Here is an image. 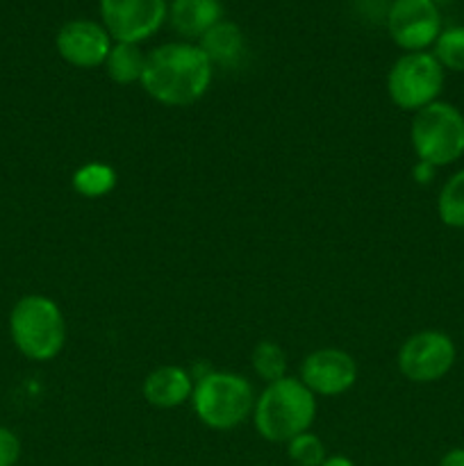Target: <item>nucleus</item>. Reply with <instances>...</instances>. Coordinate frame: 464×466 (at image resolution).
Returning a JSON list of instances; mask_svg holds the SVG:
<instances>
[{
  "label": "nucleus",
  "instance_id": "f257e3e1",
  "mask_svg": "<svg viewBox=\"0 0 464 466\" xmlns=\"http://www.w3.org/2000/svg\"><path fill=\"white\" fill-rule=\"evenodd\" d=\"M212 66L200 46L164 44L146 55L141 86L157 103L187 107L207 94Z\"/></svg>",
  "mask_w": 464,
  "mask_h": 466
},
{
  "label": "nucleus",
  "instance_id": "f03ea898",
  "mask_svg": "<svg viewBox=\"0 0 464 466\" xmlns=\"http://www.w3.org/2000/svg\"><path fill=\"white\" fill-rule=\"evenodd\" d=\"M255 428L273 444H287L309 431L317 417V399L298 378L271 382L255 403Z\"/></svg>",
  "mask_w": 464,
  "mask_h": 466
},
{
  "label": "nucleus",
  "instance_id": "7ed1b4c3",
  "mask_svg": "<svg viewBox=\"0 0 464 466\" xmlns=\"http://www.w3.org/2000/svg\"><path fill=\"white\" fill-rule=\"evenodd\" d=\"M9 332L16 349L35 362L57 358L66 341V321L57 303L45 296H25L9 314Z\"/></svg>",
  "mask_w": 464,
  "mask_h": 466
},
{
  "label": "nucleus",
  "instance_id": "20e7f679",
  "mask_svg": "<svg viewBox=\"0 0 464 466\" xmlns=\"http://www.w3.org/2000/svg\"><path fill=\"white\" fill-rule=\"evenodd\" d=\"M194 412L212 431H232L255 408L253 387L244 376L226 371L207 373L191 394Z\"/></svg>",
  "mask_w": 464,
  "mask_h": 466
},
{
  "label": "nucleus",
  "instance_id": "39448f33",
  "mask_svg": "<svg viewBox=\"0 0 464 466\" xmlns=\"http://www.w3.org/2000/svg\"><path fill=\"white\" fill-rule=\"evenodd\" d=\"M409 137L421 164L430 168L453 164L464 155V114L435 100L414 114Z\"/></svg>",
  "mask_w": 464,
  "mask_h": 466
},
{
  "label": "nucleus",
  "instance_id": "423d86ee",
  "mask_svg": "<svg viewBox=\"0 0 464 466\" xmlns=\"http://www.w3.org/2000/svg\"><path fill=\"white\" fill-rule=\"evenodd\" d=\"M444 89V66L432 53H408L391 66L387 91L396 107L419 112L437 100Z\"/></svg>",
  "mask_w": 464,
  "mask_h": 466
},
{
  "label": "nucleus",
  "instance_id": "0eeeda50",
  "mask_svg": "<svg viewBox=\"0 0 464 466\" xmlns=\"http://www.w3.org/2000/svg\"><path fill=\"white\" fill-rule=\"evenodd\" d=\"M455 362V344L449 335L423 330L405 339L398 350V369L412 382L441 380Z\"/></svg>",
  "mask_w": 464,
  "mask_h": 466
},
{
  "label": "nucleus",
  "instance_id": "6e6552de",
  "mask_svg": "<svg viewBox=\"0 0 464 466\" xmlns=\"http://www.w3.org/2000/svg\"><path fill=\"white\" fill-rule=\"evenodd\" d=\"M105 30L116 44H139L148 39L166 18V0H100Z\"/></svg>",
  "mask_w": 464,
  "mask_h": 466
},
{
  "label": "nucleus",
  "instance_id": "1a4fd4ad",
  "mask_svg": "<svg viewBox=\"0 0 464 466\" xmlns=\"http://www.w3.org/2000/svg\"><path fill=\"white\" fill-rule=\"evenodd\" d=\"M389 35L400 48L421 53L441 35V14L435 0H394L387 14Z\"/></svg>",
  "mask_w": 464,
  "mask_h": 466
},
{
  "label": "nucleus",
  "instance_id": "9d476101",
  "mask_svg": "<svg viewBox=\"0 0 464 466\" xmlns=\"http://www.w3.org/2000/svg\"><path fill=\"white\" fill-rule=\"evenodd\" d=\"M358 380V364L339 349H321L308 355L300 367V382L312 394L339 396Z\"/></svg>",
  "mask_w": 464,
  "mask_h": 466
},
{
  "label": "nucleus",
  "instance_id": "9b49d317",
  "mask_svg": "<svg viewBox=\"0 0 464 466\" xmlns=\"http://www.w3.org/2000/svg\"><path fill=\"white\" fill-rule=\"evenodd\" d=\"M57 50L62 59L80 68L105 64L112 50V36L94 21H68L57 32Z\"/></svg>",
  "mask_w": 464,
  "mask_h": 466
},
{
  "label": "nucleus",
  "instance_id": "f8f14e48",
  "mask_svg": "<svg viewBox=\"0 0 464 466\" xmlns=\"http://www.w3.org/2000/svg\"><path fill=\"white\" fill-rule=\"evenodd\" d=\"M194 394L189 373L180 367H159L144 380V399L159 410L177 408Z\"/></svg>",
  "mask_w": 464,
  "mask_h": 466
},
{
  "label": "nucleus",
  "instance_id": "ddd939ff",
  "mask_svg": "<svg viewBox=\"0 0 464 466\" xmlns=\"http://www.w3.org/2000/svg\"><path fill=\"white\" fill-rule=\"evenodd\" d=\"M173 30L187 39L203 36L223 18L221 0H173L168 7Z\"/></svg>",
  "mask_w": 464,
  "mask_h": 466
},
{
  "label": "nucleus",
  "instance_id": "4468645a",
  "mask_svg": "<svg viewBox=\"0 0 464 466\" xmlns=\"http://www.w3.org/2000/svg\"><path fill=\"white\" fill-rule=\"evenodd\" d=\"M200 50L212 64H232L244 50V36L235 23L218 21L212 30L200 36Z\"/></svg>",
  "mask_w": 464,
  "mask_h": 466
},
{
  "label": "nucleus",
  "instance_id": "2eb2a0df",
  "mask_svg": "<svg viewBox=\"0 0 464 466\" xmlns=\"http://www.w3.org/2000/svg\"><path fill=\"white\" fill-rule=\"evenodd\" d=\"M109 77L118 85H132V82H141L146 66V55L136 44H116L109 50L107 59H105Z\"/></svg>",
  "mask_w": 464,
  "mask_h": 466
},
{
  "label": "nucleus",
  "instance_id": "dca6fc26",
  "mask_svg": "<svg viewBox=\"0 0 464 466\" xmlns=\"http://www.w3.org/2000/svg\"><path fill=\"white\" fill-rule=\"evenodd\" d=\"M116 185V173L107 164L91 162L73 173V189L85 198H100Z\"/></svg>",
  "mask_w": 464,
  "mask_h": 466
},
{
  "label": "nucleus",
  "instance_id": "f3484780",
  "mask_svg": "<svg viewBox=\"0 0 464 466\" xmlns=\"http://www.w3.org/2000/svg\"><path fill=\"white\" fill-rule=\"evenodd\" d=\"M437 209H439V218L446 226L464 228V168L441 187Z\"/></svg>",
  "mask_w": 464,
  "mask_h": 466
},
{
  "label": "nucleus",
  "instance_id": "a211bd4d",
  "mask_svg": "<svg viewBox=\"0 0 464 466\" xmlns=\"http://www.w3.org/2000/svg\"><path fill=\"white\" fill-rule=\"evenodd\" d=\"M253 367L259 378L271 385V382L287 378V355L273 341H259L253 350Z\"/></svg>",
  "mask_w": 464,
  "mask_h": 466
},
{
  "label": "nucleus",
  "instance_id": "6ab92c4d",
  "mask_svg": "<svg viewBox=\"0 0 464 466\" xmlns=\"http://www.w3.org/2000/svg\"><path fill=\"white\" fill-rule=\"evenodd\" d=\"M437 62L450 71H464V25L449 27L435 41Z\"/></svg>",
  "mask_w": 464,
  "mask_h": 466
},
{
  "label": "nucleus",
  "instance_id": "aec40b11",
  "mask_svg": "<svg viewBox=\"0 0 464 466\" xmlns=\"http://www.w3.org/2000/svg\"><path fill=\"white\" fill-rule=\"evenodd\" d=\"M287 453L296 466H321L328 460L326 446L312 432H303V435L287 441Z\"/></svg>",
  "mask_w": 464,
  "mask_h": 466
},
{
  "label": "nucleus",
  "instance_id": "412c9836",
  "mask_svg": "<svg viewBox=\"0 0 464 466\" xmlns=\"http://www.w3.org/2000/svg\"><path fill=\"white\" fill-rule=\"evenodd\" d=\"M21 458V441L9 428L0 426V466H14Z\"/></svg>",
  "mask_w": 464,
  "mask_h": 466
},
{
  "label": "nucleus",
  "instance_id": "4be33fe9",
  "mask_svg": "<svg viewBox=\"0 0 464 466\" xmlns=\"http://www.w3.org/2000/svg\"><path fill=\"white\" fill-rule=\"evenodd\" d=\"M439 466H464V449H450L449 453L441 458Z\"/></svg>",
  "mask_w": 464,
  "mask_h": 466
},
{
  "label": "nucleus",
  "instance_id": "5701e85b",
  "mask_svg": "<svg viewBox=\"0 0 464 466\" xmlns=\"http://www.w3.org/2000/svg\"><path fill=\"white\" fill-rule=\"evenodd\" d=\"M321 466H355V464L350 462L348 458H344V455H332V458H328Z\"/></svg>",
  "mask_w": 464,
  "mask_h": 466
}]
</instances>
